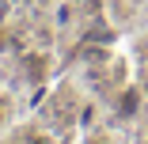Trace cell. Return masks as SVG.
<instances>
[{"mask_svg": "<svg viewBox=\"0 0 148 144\" xmlns=\"http://www.w3.org/2000/svg\"><path fill=\"white\" fill-rule=\"evenodd\" d=\"M144 106H148V99H144V91H140V83H129V87L118 95V102H114V118H118V121H133Z\"/></svg>", "mask_w": 148, "mask_h": 144, "instance_id": "cell-1", "label": "cell"}, {"mask_svg": "<svg viewBox=\"0 0 148 144\" xmlns=\"http://www.w3.org/2000/svg\"><path fill=\"white\" fill-rule=\"evenodd\" d=\"M140 91H144V99H148V72L140 76Z\"/></svg>", "mask_w": 148, "mask_h": 144, "instance_id": "cell-2", "label": "cell"}, {"mask_svg": "<svg viewBox=\"0 0 148 144\" xmlns=\"http://www.w3.org/2000/svg\"><path fill=\"white\" fill-rule=\"evenodd\" d=\"M4 118H8V114H4V106H0V129H4Z\"/></svg>", "mask_w": 148, "mask_h": 144, "instance_id": "cell-3", "label": "cell"}, {"mask_svg": "<svg viewBox=\"0 0 148 144\" xmlns=\"http://www.w3.org/2000/svg\"><path fill=\"white\" fill-rule=\"evenodd\" d=\"M8 144H27V140H23V136H19V140H8Z\"/></svg>", "mask_w": 148, "mask_h": 144, "instance_id": "cell-4", "label": "cell"}, {"mask_svg": "<svg viewBox=\"0 0 148 144\" xmlns=\"http://www.w3.org/2000/svg\"><path fill=\"white\" fill-rule=\"evenodd\" d=\"M140 144H148V133H144V136H140Z\"/></svg>", "mask_w": 148, "mask_h": 144, "instance_id": "cell-5", "label": "cell"}]
</instances>
